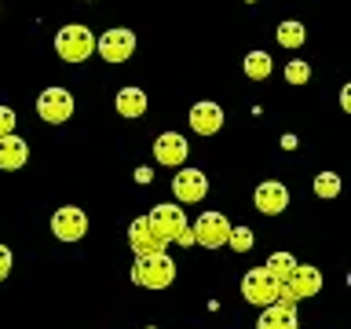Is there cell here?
<instances>
[{"mask_svg": "<svg viewBox=\"0 0 351 329\" xmlns=\"http://www.w3.org/2000/svg\"><path fill=\"white\" fill-rule=\"evenodd\" d=\"M132 282L143 289H169L176 282V260L169 252H150V256H136L132 263Z\"/></svg>", "mask_w": 351, "mask_h": 329, "instance_id": "6da1fadb", "label": "cell"}, {"mask_svg": "<svg viewBox=\"0 0 351 329\" xmlns=\"http://www.w3.org/2000/svg\"><path fill=\"white\" fill-rule=\"evenodd\" d=\"M150 227L158 230V238L169 245V241H180V245H194V234H191V223H186L183 208L165 202V205H154L150 208Z\"/></svg>", "mask_w": 351, "mask_h": 329, "instance_id": "7a4b0ae2", "label": "cell"}, {"mask_svg": "<svg viewBox=\"0 0 351 329\" xmlns=\"http://www.w3.org/2000/svg\"><path fill=\"white\" fill-rule=\"evenodd\" d=\"M55 51H59L62 62H84L88 55L95 51V33L88 26H62L55 33Z\"/></svg>", "mask_w": 351, "mask_h": 329, "instance_id": "3957f363", "label": "cell"}, {"mask_svg": "<svg viewBox=\"0 0 351 329\" xmlns=\"http://www.w3.org/2000/svg\"><path fill=\"white\" fill-rule=\"evenodd\" d=\"M318 289H322V271L311 267V263H296L293 274L282 282V293H278V300H307V296H315Z\"/></svg>", "mask_w": 351, "mask_h": 329, "instance_id": "277c9868", "label": "cell"}, {"mask_svg": "<svg viewBox=\"0 0 351 329\" xmlns=\"http://www.w3.org/2000/svg\"><path fill=\"white\" fill-rule=\"evenodd\" d=\"M278 293H282V285L274 282L263 267H252V271H245V278H241V296H245L252 307L274 304V300H278Z\"/></svg>", "mask_w": 351, "mask_h": 329, "instance_id": "5b68a950", "label": "cell"}, {"mask_svg": "<svg viewBox=\"0 0 351 329\" xmlns=\"http://www.w3.org/2000/svg\"><path fill=\"white\" fill-rule=\"evenodd\" d=\"M37 114H40V121H48V125H62V121L73 117V95L59 84L44 88L37 95Z\"/></svg>", "mask_w": 351, "mask_h": 329, "instance_id": "8992f818", "label": "cell"}, {"mask_svg": "<svg viewBox=\"0 0 351 329\" xmlns=\"http://www.w3.org/2000/svg\"><path fill=\"white\" fill-rule=\"evenodd\" d=\"M191 234L197 245H205V249H219V245H227V234H230V219L223 212H202L197 216V223L191 227Z\"/></svg>", "mask_w": 351, "mask_h": 329, "instance_id": "52a82bcc", "label": "cell"}, {"mask_svg": "<svg viewBox=\"0 0 351 329\" xmlns=\"http://www.w3.org/2000/svg\"><path fill=\"white\" fill-rule=\"evenodd\" d=\"M51 234L59 241H81L88 234V216L77 205H62L51 216Z\"/></svg>", "mask_w": 351, "mask_h": 329, "instance_id": "ba28073f", "label": "cell"}, {"mask_svg": "<svg viewBox=\"0 0 351 329\" xmlns=\"http://www.w3.org/2000/svg\"><path fill=\"white\" fill-rule=\"evenodd\" d=\"M95 51L106 62H125L136 51V33L132 29H106L103 37H95Z\"/></svg>", "mask_w": 351, "mask_h": 329, "instance_id": "9c48e42d", "label": "cell"}, {"mask_svg": "<svg viewBox=\"0 0 351 329\" xmlns=\"http://www.w3.org/2000/svg\"><path fill=\"white\" fill-rule=\"evenodd\" d=\"M128 245H132V252H136V256L165 252V241L158 238V230L150 227L147 216H139V219H132V223H128Z\"/></svg>", "mask_w": 351, "mask_h": 329, "instance_id": "30bf717a", "label": "cell"}, {"mask_svg": "<svg viewBox=\"0 0 351 329\" xmlns=\"http://www.w3.org/2000/svg\"><path fill=\"white\" fill-rule=\"evenodd\" d=\"M186 154H191V143H186V136H180V132H165V136H158V143H154V161L169 164V169L183 164Z\"/></svg>", "mask_w": 351, "mask_h": 329, "instance_id": "8fae6325", "label": "cell"}, {"mask_svg": "<svg viewBox=\"0 0 351 329\" xmlns=\"http://www.w3.org/2000/svg\"><path fill=\"white\" fill-rule=\"evenodd\" d=\"M172 194H176V202H202V197L208 194V180H205V172H197V169H180L176 172V180H172Z\"/></svg>", "mask_w": 351, "mask_h": 329, "instance_id": "7c38bea8", "label": "cell"}, {"mask_svg": "<svg viewBox=\"0 0 351 329\" xmlns=\"http://www.w3.org/2000/svg\"><path fill=\"white\" fill-rule=\"evenodd\" d=\"M256 329H300V322H296V304H289V300L267 304L256 318Z\"/></svg>", "mask_w": 351, "mask_h": 329, "instance_id": "4fadbf2b", "label": "cell"}, {"mask_svg": "<svg viewBox=\"0 0 351 329\" xmlns=\"http://www.w3.org/2000/svg\"><path fill=\"white\" fill-rule=\"evenodd\" d=\"M285 205H289V191H285V183L263 180L256 186V208L263 216H278V212H285Z\"/></svg>", "mask_w": 351, "mask_h": 329, "instance_id": "5bb4252c", "label": "cell"}, {"mask_svg": "<svg viewBox=\"0 0 351 329\" xmlns=\"http://www.w3.org/2000/svg\"><path fill=\"white\" fill-rule=\"evenodd\" d=\"M191 128L197 132V136H216L219 128H223V110H219L216 103H194L191 106Z\"/></svg>", "mask_w": 351, "mask_h": 329, "instance_id": "9a60e30c", "label": "cell"}, {"mask_svg": "<svg viewBox=\"0 0 351 329\" xmlns=\"http://www.w3.org/2000/svg\"><path fill=\"white\" fill-rule=\"evenodd\" d=\"M29 161V143L22 139V136H0V169L4 172H15V169H22V164Z\"/></svg>", "mask_w": 351, "mask_h": 329, "instance_id": "2e32d148", "label": "cell"}, {"mask_svg": "<svg viewBox=\"0 0 351 329\" xmlns=\"http://www.w3.org/2000/svg\"><path fill=\"white\" fill-rule=\"evenodd\" d=\"M114 106H117L121 117H143L147 114V92H143V88H121Z\"/></svg>", "mask_w": 351, "mask_h": 329, "instance_id": "e0dca14e", "label": "cell"}, {"mask_svg": "<svg viewBox=\"0 0 351 329\" xmlns=\"http://www.w3.org/2000/svg\"><path fill=\"white\" fill-rule=\"evenodd\" d=\"M274 37H278L282 48H300L304 37H307V29H304V22H296V19H285L278 22V29H274Z\"/></svg>", "mask_w": 351, "mask_h": 329, "instance_id": "ac0fdd59", "label": "cell"}, {"mask_svg": "<svg viewBox=\"0 0 351 329\" xmlns=\"http://www.w3.org/2000/svg\"><path fill=\"white\" fill-rule=\"evenodd\" d=\"M293 267H296V256H293V252H274V256H271L267 263H263V271H267L278 285L293 274Z\"/></svg>", "mask_w": 351, "mask_h": 329, "instance_id": "d6986e66", "label": "cell"}, {"mask_svg": "<svg viewBox=\"0 0 351 329\" xmlns=\"http://www.w3.org/2000/svg\"><path fill=\"white\" fill-rule=\"evenodd\" d=\"M245 77L249 81H267L271 77V55L267 51H249L245 55Z\"/></svg>", "mask_w": 351, "mask_h": 329, "instance_id": "ffe728a7", "label": "cell"}, {"mask_svg": "<svg viewBox=\"0 0 351 329\" xmlns=\"http://www.w3.org/2000/svg\"><path fill=\"white\" fill-rule=\"evenodd\" d=\"M315 194L318 197H337L340 194V175L337 172H318L315 175Z\"/></svg>", "mask_w": 351, "mask_h": 329, "instance_id": "44dd1931", "label": "cell"}, {"mask_svg": "<svg viewBox=\"0 0 351 329\" xmlns=\"http://www.w3.org/2000/svg\"><path fill=\"white\" fill-rule=\"evenodd\" d=\"M227 245L234 249V252H249V249H252V230H249V227H230Z\"/></svg>", "mask_w": 351, "mask_h": 329, "instance_id": "7402d4cb", "label": "cell"}, {"mask_svg": "<svg viewBox=\"0 0 351 329\" xmlns=\"http://www.w3.org/2000/svg\"><path fill=\"white\" fill-rule=\"evenodd\" d=\"M285 81L289 84H307L311 81V66H307L304 59H293L289 66H285Z\"/></svg>", "mask_w": 351, "mask_h": 329, "instance_id": "603a6c76", "label": "cell"}, {"mask_svg": "<svg viewBox=\"0 0 351 329\" xmlns=\"http://www.w3.org/2000/svg\"><path fill=\"white\" fill-rule=\"evenodd\" d=\"M19 125V117H15V110L11 106H0V136H11Z\"/></svg>", "mask_w": 351, "mask_h": 329, "instance_id": "cb8c5ba5", "label": "cell"}, {"mask_svg": "<svg viewBox=\"0 0 351 329\" xmlns=\"http://www.w3.org/2000/svg\"><path fill=\"white\" fill-rule=\"evenodd\" d=\"M8 274H11V249L0 245V282H4Z\"/></svg>", "mask_w": 351, "mask_h": 329, "instance_id": "d4e9b609", "label": "cell"}, {"mask_svg": "<svg viewBox=\"0 0 351 329\" xmlns=\"http://www.w3.org/2000/svg\"><path fill=\"white\" fill-rule=\"evenodd\" d=\"M340 106H344V110H351V88H348V84L340 88Z\"/></svg>", "mask_w": 351, "mask_h": 329, "instance_id": "484cf974", "label": "cell"}, {"mask_svg": "<svg viewBox=\"0 0 351 329\" xmlns=\"http://www.w3.org/2000/svg\"><path fill=\"white\" fill-rule=\"evenodd\" d=\"M136 180H139V183H150V180H154V172H150V169H139V172H136Z\"/></svg>", "mask_w": 351, "mask_h": 329, "instance_id": "4316f807", "label": "cell"}, {"mask_svg": "<svg viewBox=\"0 0 351 329\" xmlns=\"http://www.w3.org/2000/svg\"><path fill=\"white\" fill-rule=\"evenodd\" d=\"M147 329H158V326H147Z\"/></svg>", "mask_w": 351, "mask_h": 329, "instance_id": "83f0119b", "label": "cell"}]
</instances>
